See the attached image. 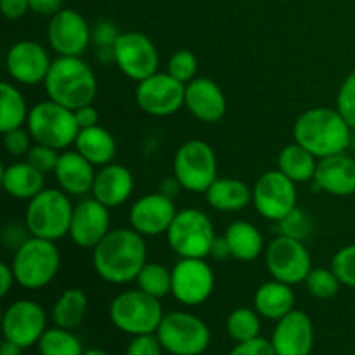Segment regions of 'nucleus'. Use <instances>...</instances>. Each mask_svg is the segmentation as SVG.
I'll use <instances>...</instances> for the list:
<instances>
[{
	"label": "nucleus",
	"mask_w": 355,
	"mask_h": 355,
	"mask_svg": "<svg viewBox=\"0 0 355 355\" xmlns=\"http://www.w3.org/2000/svg\"><path fill=\"white\" fill-rule=\"evenodd\" d=\"M120 30L113 21H99L92 28V44L97 49L101 47H113L116 40L120 38Z\"/></svg>",
	"instance_id": "obj_44"
},
{
	"label": "nucleus",
	"mask_w": 355,
	"mask_h": 355,
	"mask_svg": "<svg viewBox=\"0 0 355 355\" xmlns=\"http://www.w3.org/2000/svg\"><path fill=\"white\" fill-rule=\"evenodd\" d=\"M252 201L262 217L279 222L297 208V187L281 170H270L255 182Z\"/></svg>",
	"instance_id": "obj_13"
},
{
	"label": "nucleus",
	"mask_w": 355,
	"mask_h": 355,
	"mask_svg": "<svg viewBox=\"0 0 355 355\" xmlns=\"http://www.w3.org/2000/svg\"><path fill=\"white\" fill-rule=\"evenodd\" d=\"M266 266L272 279L293 286L305 283L312 270V260L304 241L281 234L267 246Z\"/></svg>",
	"instance_id": "obj_11"
},
{
	"label": "nucleus",
	"mask_w": 355,
	"mask_h": 355,
	"mask_svg": "<svg viewBox=\"0 0 355 355\" xmlns=\"http://www.w3.org/2000/svg\"><path fill=\"white\" fill-rule=\"evenodd\" d=\"M40 355H82V343L71 333V329L52 328L45 329L42 338L38 340Z\"/></svg>",
	"instance_id": "obj_34"
},
{
	"label": "nucleus",
	"mask_w": 355,
	"mask_h": 355,
	"mask_svg": "<svg viewBox=\"0 0 355 355\" xmlns=\"http://www.w3.org/2000/svg\"><path fill=\"white\" fill-rule=\"evenodd\" d=\"M82 355H110V354L103 352V350H87V352H83Z\"/></svg>",
	"instance_id": "obj_55"
},
{
	"label": "nucleus",
	"mask_w": 355,
	"mask_h": 355,
	"mask_svg": "<svg viewBox=\"0 0 355 355\" xmlns=\"http://www.w3.org/2000/svg\"><path fill=\"white\" fill-rule=\"evenodd\" d=\"M14 281H16V277H14L12 266L2 263V266H0V297H7V295H9Z\"/></svg>",
	"instance_id": "obj_52"
},
{
	"label": "nucleus",
	"mask_w": 355,
	"mask_h": 355,
	"mask_svg": "<svg viewBox=\"0 0 355 355\" xmlns=\"http://www.w3.org/2000/svg\"><path fill=\"white\" fill-rule=\"evenodd\" d=\"M318 163V158L298 142L284 146L277 156V170H281L295 184L312 182Z\"/></svg>",
	"instance_id": "obj_31"
},
{
	"label": "nucleus",
	"mask_w": 355,
	"mask_h": 355,
	"mask_svg": "<svg viewBox=\"0 0 355 355\" xmlns=\"http://www.w3.org/2000/svg\"><path fill=\"white\" fill-rule=\"evenodd\" d=\"M110 318L120 331L128 335H148L158 331L163 319L159 298L142 290H128L118 295L110 307Z\"/></svg>",
	"instance_id": "obj_7"
},
{
	"label": "nucleus",
	"mask_w": 355,
	"mask_h": 355,
	"mask_svg": "<svg viewBox=\"0 0 355 355\" xmlns=\"http://www.w3.org/2000/svg\"><path fill=\"white\" fill-rule=\"evenodd\" d=\"M61 255L54 241L31 236L14 252L12 270L16 283L26 290L45 288L59 272Z\"/></svg>",
	"instance_id": "obj_5"
},
{
	"label": "nucleus",
	"mask_w": 355,
	"mask_h": 355,
	"mask_svg": "<svg viewBox=\"0 0 355 355\" xmlns=\"http://www.w3.org/2000/svg\"><path fill=\"white\" fill-rule=\"evenodd\" d=\"M26 123L28 132L37 144L49 146L58 151L75 144L80 132L75 111L51 99L35 104L30 110Z\"/></svg>",
	"instance_id": "obj_6"
},
{
	"label": "nucleus",
	"mask_w": 355,
	"mask_h": 355,
	"mask_svg": "<svg viewBox=\"0 0 355 355\" xmlns=\"http://www.w3.org/2000/svg\"><path fill=\"white\" fill-rule=\"evenodd\" d=\"M30 238H31V232L30 229H28V225L26 224L21 225L19 222H9L2 231L3 246L12 250V252H16L17 248H21V246H23Z\"/></svg>",
	"instance_id": "obj_46"
},
{
	"label": "nucleus",
	"mask_w": 355,
	"mask_h": 355,
	"mask_svg": "<svg viewBox=\"0 0 355 355\" xmlns=\"http://www.w3.org/2000/svg\"><path fill=\"white\" fill-rule=\"evenodd\" d=\"M96 59L101 62V64H110V62H114V49L113 47H101L97 49Z\"/></svg>",
	"instance_id": "obj_53"
},
{
	"label": "nucleus",
	"mask_w": 355,
	"mask_h": 355,
	"mask_svg": "<svg viewBox=\"0 0 355 355\" xmlns=\"http://www.w3.org/2000/svg\"><path fill=\"white\" fill-rule=\"evenodd\" d=\"M224 236L231 248L232 259L239 262H253L262 255L263 238L259 229L250 222H232Z\"/></svg>",
	"instance_id": "obj_30"
},
{
	"label": "nucleus",
	"mask_w": 355,
	"mask_h": 355,
	"mask_svg": "<svg viewBox=\"0 0 355 355\" xmlns=\"http://www.w3.org/2000/svg\"><path fill=\"white\" fill-rule=\"evenodd\" d=\"M30 111H28L26 99L12 83L3 82L0 85V130L2 134L21 128L28 121Z\"/></svg>",
	"instance_id": "obj_32"
},
{
	"label": "nucleus",
	"mask_w": 355,
	"mask_h": 355,
	"mask_svg": "<svg viewBox=\"0 0 355 355\" xmlns=\"http://www.w3.org/2000/svg\"><path fill=\"white\" fill-rule=\"evenodd\" d=\"M51 47L59 55H80L92 44V28L75 9H61L51 16L47 28Z\"/></svg>",
	"instance_id": "obj_16"
},
{
	"label": "nucleus",
	"mask_w": 355,
	"mask_h": 355,
	"mask_svg": "<svg viewBox=\"0 0 355 355\" xmlns=\"http://www.w3.org/2000/svg\"><path fill=\"white\" fill-rule=\"evenodd\" d=\"M229 355H277L272 343L263 338L250 340V342L238 343Z\"/></svg>",
	"instance_id": "obj_47"
},
{
	"label": "nucleus",
	"mask_w": 355,
	"mask_h": 355,
	"mask_svg": "<svg viewBox=\"0 0 355 355\" xmlns=\"http://www.w3.org/2000/svg\"><path fill=\"white\" fill-rule=\"evenodd\" d=\"M205 194L214 210L225 214L245 210L253 200V189L239 179H217Z\"/></svg>",
	"instance_id": "obj_29"
},
{
	"label": "nucleus",
	"mask_w": 355,
	"mask_h": 355,
	"mask_svg": "<svg viewBox=\"0 0 355 355\" xmlns=\"http://www.w3.org/2000/svg\"><path fill=\"white\" fill-rule=\"evenodd\" d=\"M75 207L62 189H44L28 201L24 224L31 236L58 241L69 234Z\"/></svg>",
	"instance_id": "obj_4"
},
{
	"label": "nucleus",
	"mask_w": 355,
	"mask_h": 355,
	"mask_svg": "<svg viewBox=\"0 0 355 355\" xmlns=\"http://www.w3.org/2000/svg\"><path fill=\"white\" fill-rule=\"evenodd\" d=\"M314 187L333 196L355 194V159L347 153L319 159L314 177Z\"/></svg>",
	"instance_id": "obj_23"
},
{
	"label": "nucleus",
	"mask_w": 355,
	"mask_h": 355,
	"mask_svg": "<svg viewBox=\"0 0 355 355\" xmlns=\"http://www.w3.org/2000/svg\"><path fill=\"white\" fill-rule=\"evenodd\" d=\"M87 295L78 288H69L59 297L52 309V319L55 326L64 329H75L83 322L87 314Z\"/></svg>",
	"instance_id": "obj_33"
},
{
	"label": "nucleus",
	"mask_w": 355,
	"mask_h": 355,
	"mask_svg": "<svg viewBox=\"0 0 355 355\" xmlns=\"http://www.w3.org/2000/svg\"><path fill=\"white\" fill-rule=\"evenodd\" d=\"M54 173L59 189H62L69 196H85L92 193L97 172L94 170L92 163L75 149V151H64L59 155Z\"/></svg>",
	"instance_id": "obj_24"
},
{
	"label": "nucleus",
	"mask_w": 355,
	"mask_h": 355,
	"mask_svg": "<svg viewBox=\"0 0 355 355\" xmlns=\"http://www.w3.org/2000/svg\"><path fill=\"white\" fill-rule=\"evenodd\" d=\"M281 229V234L288 236V238L293 239H307L309 236L314 231V222H312L311 215L307 211H304L302 208H293L283 220L277 222Z\"/></svg>",
	"instance_id": "obj_39"
},
{
	"label": "nucleus",
	"mask_w": 355,
	"mask_h": 355,
	"mask_svg": "<svg viewBox=\"0 0 355 355\" xmlns=\"http://www.w3.org/2000/svg\"><path fill=\"white\" fill-rule=\"evenodd\" d=\"M62 9V0H30V10L40 16H54Z\"/></svg>",
	"instance_id": "obj_49"
},
{
	"label": "nucleus",
	"mask_w": 355,
	"mask_h": 355,
	"mask_svg": "<svg viewBox=\"0 0 355 355\" xmlns=\"http://www.w3.org/2000/svg\"><path fill=\"white\" fill-rule=\"evenodd\" d=\"M134 175L130 170L118 163L101 166L96 173L92 187V198L106 205L107 208H116L128 201L134 193Z\"/></svg>",
	"instance_id": "obj_25"
},
{
	"label": "nucleus",
	"mask_w": 355,
	"mask_h": 355,
	"mask_svg": "<svg viewBox=\"0 0 355 355\" xmlns=\"http://www.w3.org/2000/svg\"><path fill=\"white\" fill-rule=\"evenodd\" d=\"M135 283L144 293L155 298H163L172 293V270L162 263L148 262L139 272Z\"/></svg>",
	"instance_id": "obj_35"
},
{
	"label": "nucleus",
	"mask_w": 355,
	"mask_h": 355,
	"mask_svg": "<svg viewBox=\"0 0 355 355\" xmlns=\"http://www.w3.org/2000/svg\"><path fill=\"white\" fill-rule=\"evenodd\" d=\"M44 175L45 173H42L28 162L12 163L9 166H3L2 186L9 196L30 201L31 198L44 191Z\"/></svg>",
	"instance_id": "obj_27"
},
{
	"label": "nucleus",
	"mask_w": 355,
	"mask_h": 355,
	"mask_svg": "<svg viewBox=\"0 0 355 355\" xmlns=\"http://www.w3.org/2000/svg\"><path fill=\"white\" fill-rule=\"evenodd\" d=\"M350 130L338 110L311 107L297 118L295 142L304 146L318 159L345 153L350 146Z\"/></svg>",
	"instance_id": "obj_2"
},
{
	"label": "nucleus",
	"mask_w": 355,
	"mask_h": 355,
	"mask_svg": "<svg viewBox=\"0 0 355 355\" xmlns=\"http://www.w3.org/2000/svg\"><path fill=\"white\" fill-rule=\"evenodd\" d=\"M0 355H21V347L6 340L2 343V349H0Z\"/></svg>",
	"instance_id": "obj_54"
},
{
	"label": "nucleus",
	"mask_w": 355,
	"mask_h": 355,
	"mask_svg": "<svg viewBox=\"0 0 355 355\" xmlns=\"http://www.w3.org/2000/svg\"><path fill=\"white\" fill-rule=\"evenodd\" d=\"M191 114L203 123H217L227 110V101L217 82L211 78H194L186 85V103Z\"/></svg>",
	"instance_id": "obj_22"
},
{
	"label": "nucleus",
	"mask_w": 355,
	"mask_h": 355,
	"mask_svg": "<svg viewBox=\"0 0 355 355\" xmlns=\"http://www.w3.org/2000/svg\"><path fill=\"white\" fill-rule=\"evenodd\" d=\"M0 9L7 19H21L30 10V0H0Z\"/></svg>",
	"instance_id": "obj_48"
},
{
	"label": "nucleus",
	"mask_w": 355,
	"mask_h": 355,
	"mask_svg": "<svg viewBox=\"0 0 355 355\" xmlns=\"http://www.w3.org/2000/svg\"><path fill=\"white\" fill-rule=\"evenodd\" d=\"M26 162L30 163V165H33L37 170H40L42 173L54 172L59 162L58 149L49 148V146L44 144H35L31 146L30 151H28Z\"/></svg>",
	"instance_id": "obj_42"
},
{
	"label": "nucleus",
	"mask_w": 355,
	"mask_h": 355,
	"mask_svg": "<svg viewBox=\"0 0 355 355\" xmlns=\"http://www.w3.org/2000/svg\"><path fill=\"white\" fill-rule=\"evenodd\" d=\"M173 177L189 193H207L217 177V156L210 144L194 139L177 149L173 156Z\"/></svg>",
	"instance_id": "obj_9"
},
{
	"label": "nucleus",
	"mask_w": 355,
	"mask_h": 355,
	"mask_svg": "<svg viewBox=\"0 0 355 355\" xmlns=\"http://www.w3.org/2000/svg\"><path fill=\"white\" fill-rule=\"evenodd\" d=\"M75 149L82 156H85L94 166H104L113 163L116 156V141L101 125H94L89 128H80L75 141Z\"/></svg>",
	"instance_id": "obj_26"
},
{
	"label": "nucleus",
	"mask_w": 355,
	"mask_h": 355,
	"mask_svg": "<svg viewBox=\"0 0 355 355\" xmlns=\"http://www.w3.org/2000/svg\"><path fill=\"white\" fill-rule=\"evenodd\" d=\"M253 302H255V311L262 318L279 321L281 318L293 311L295 293L291 290V284L272 279L259 286Z\"/></svg>",
	"instance_id": "obj_28"
},
{
	"label": "nucleus",
	"mask_w": 355,
	"mask_h": 355,
	"mask_svg": "<svg viewBox=\"0 0 355 355\" xmlns=\"http://www.w3.org/2000/svg\"><path fill=\"white\" fill-rule=\"evenodd\" d=\"M215 288L214 269L205 259H182L172 269V295L184 305H201Z\"/></svg>",
	"instance_id": "obj_15"
},
{
	"label": "nucleus",
	"mask_w": 355,
	"mask_h": 355,
	"mask_svg": "<svg viewBox=\"0 0 355 355\" xmlns=\"http://www.w3.org/2000/svg\"><path fill=\"white\" fill-rule=\"evenodd\" d=\"M340 279L331 269H312L305 279L309 293L321 300L333 298L340 290Z\"/></svg>",
	"instance_id": "obj_37"
},
{
	"label": "nucleus",
	"mask_w": 355,
	"mask_h": 355,
	"mask_svg": "<svg viewBox=\"0 0 355 355\" xmlns=\"http://www.w3.org/2000/svg\"><path fill=\"white\" fill-rule=\"evenodd\" d=\"M110 208L96 198L75 205L69 238L80 248L94 250L110 232Z\"/></svg>",
	"instance_id": "obj_20"
},
{
	"label": "nucleus",
	"mask_w": 355,
	"mask_h": 355,
	"mask_svg": "<svg viewBox=\"0 0 355 355\" xmlns=\"http://www.w3.org/2000/svg\"><path fill=\"white\" fill-rule=\"evenodd\" d=\"M114 49V64L125 76L135 82L149 78L158 73L159 54L153 40L139 31L121 33Z\"/></svg>",
	"instance_id": "obj_12"
},
{
	"label": "nucleus",
	"mask_w": 355,
	"mask_h": 355,
	"mask_svg": "<svg viewBox=\"0 0 355 355\" xmlns=\"http://www.w3.org/2000/svg\"><path fill=\"white\" fill-rule=\"evenodd\" d=\"M44 85L49 99L71 111L92 104L97 94L94 69L76 55H59L54 59Z\"/></svg>",
	"instance_id": "obj_3"
},
{
	"label": "nucleus",
	"mask_w": 355,
	"mask_h": 355,
	"mask_svg": "<svg viewBox=\"0 0 355 355\" xmlns=\"http://www.w3.org/2000/svg\"><path fill=\"white\" fill-rule=\"evenodd\" d=\"M135 101L151 116H170L186 103V85L168 73H155L137 83Z\"/></svg>",
	"instance_id": "obj_14"
},
{
	"label": "nucleus",
	"mask_w": 355,
	"mask_h": 355,
	"mask_svg": "<svg viewBox=\"0 0 355 355\" xmlns=\"http://www.w3.org/2000/svg\"><path fill=\"white\" fill-rule=\"evenodd\" d=\"M274 350L277 355H309L314 345V326L302 311H291L277 321L272 333Z\"/></svg>",
	"instance_id": "obj_21"
},
{
	"label": "nucleus",
	"mask_w": 355,
	"mask_h": 355,
	"mask_svg": "<svg viewBox=\"0 0 355 355\" xmlns=\"http://www.w3.org/2000/svg\"><path fill=\"white\" fill-rule=\"evenodd\" d=\"M166 73L179 80L180 83L187 85L196 78L198 73V59L187 49H180V51L173 52L172 58L168 59V66H166Z\"/></svg>",
	"instance_id": "obj_38"
},
{
	"label": "nucleus",
	"mask_w": 355,
	"mask_h": 355,
	"mask_svg": "<svg viewBox=\"0 0 355 355\" xmlns=\"http://www.w3.org/2000/svg\"><path fill=\"white\" fill-rule=\"evenodd\" d=\"M259 312L252 311V309H236L231 312L227 319V333L234 342L245 343L250 340L259 338L260 333V319Z\"/></svg>",
	"instance_id": "obj_36"
},
{
	"label": "nucleus",
	"mask_w": 355,
	"mask_h": 355,
	"mask_svg": "<svg viewBox=\"0 0 355 355\" xmlns=\"http://www.w3.org/2000/svg\"><path fill=\"white\" fill-rule=\"evenodd\" d=\"M166 239L180 259H207L214 245L215 229L205 211L184 208L177 211Z\"/></svg>",
	"instance_id": "obj_8"
},
{
	"label": "nucleus",
	"mask_w": 355,
	"mask_h": 355,
	"mask_svg": "<svg viewBox=\"0 0 355 355\" xmlns=\"http://www.w3.org/2000/svg\"><path fill=\"white\" fill-rule=\"evenodd\" d=\"M210 257L215 260L231 259L232 253H231V248H229V243L227 239H225V236H222V238L215 236L214 245H211V250H210Z\"/></svg>",
	"instance_id": "obj_51"
},
{
	"label": "nucleus",
	"mask_w": 355,
	"mask_h": 355,
	"mask_svg": "<svg viewBox=\"0 0 355 355\" xmlns=\"http://www.w3.org/2000/svg\"><path fill=\"white\" fill-rule=\"evenodd\" d=\"M163 345L158 335H137L130 342L127 349V355H162Z\"/></svg>",
	"instance_id": "obj_45"
},
{
	"label": "nucleus",
	"mask_w": 355,
	"mask_h": 355,
	"mask_svg": "<svg viewBox=\"0 0 355 355\" xmlns=\"http://www.w3.org/2000/svg\"><path fill=\"white\" fill-rule=\"evenodd\" d=\"M45 312L37 302L17 300L3 314V336L21 349L35 345L45 333Z\"/></svg>",
	"instance_id": "obj_17"
},
{
	"label": "nucleus",
	"mask_w": 355,
	"mask_h": 355,
	"mask_svg": "<svg viewBox=\"0 0 355 355\" xmlns=\"http://www.w3.org/2000/svg\"><path fill=\"white\" fill-rule=\"evenodd\" d=\"M30 132L21 128H14L3 134V148L7 149V153L12 156H23L28 155L30 151Z\"/></svg>",
	"instance_id": "obj_43"
},
{
	"label": "nucleus",
	"mask_w": 355,
	"mask_h": 355,
	"mask_svg": "<svg viewBox=\"0 0 355 355\" xmlns=\"http://www.w3.org/2000/svg\"><path fill=\"white\" fill-rule=\"evenodd\" d=\"M177 215L175 203L163 193L146 194L139 198L130 208L132 229L142 236L166 234Z\"/></svg>",
	"instance_id": "obj_19"
},
{
	"label": "nucleus",
	"mask_w": 355,
	"mask_h": 355,
	"mask_svg": "<svg viewBox=\"0 0 355 355\" xmlns=\"http://www.w3.org/2000/svg\"><path fill=\"white\" fill-rule=\"evenodd\" d=\"M92 263L97 276L111 284H125L137 279L148 263L144 236L135 229H113L92 250Z\"/></svg>",
	"instance_id": "obj_1"
},
{
	"label": "nucleus",
	"mask_w": 355,
	"mask_h": 355,
	"mask_svg": "<svg viewBox=\"0 0 355 355\" xmlns=\"http://www.w3.org/2000/svg\"><path fill=\"white\" fill-rule=\"evenodd\" d=\"M156 335L163 349L173 355H200L210 345L208 326L189 312L163 315Z\"/></svg>",
	"instance_id": "obj_10"
},
{
	"label": "nucleus",
	"mask_w": 355,
	"mask_h": 355,
	"mask_svg": "<svg viewBox=\"0 0 355 355\" xmlns=\"http://www.w3.org/2000/svg\"><path fill=\"white\" fill-rule=\"evenodd\" d=\"M75 116L80 128H89L94 127V125H99L97 123L99 121V113H97V110L92 104H87V106L75 110Z\"/></svg>",
	"instance_id": "obj_50"
},
{
	"label": "nucleus",
	"mask_w": 355,
	"mask_h": 355,
	"mask_svg": "<svg viewBox=\"0 0 355 355\" xmlns=\"http://www.w3.org/2000/svg\"><path fill=\"white\" fill-rule=\"evenodd\" d=\"M52 61L47 51L40 44L31 40H21L9 49L6 58V68L10 78L23 85L44 83L51 69Z\"/></svg>",
	"instance_id": "obj_18"
},
{
	"label": "nucleus",
	"mask_w": 355,
	"mask_h": 355,
	"mask_svg": "<svg viewBox=\"0 0 355 355\" xmlns=\"http://www.w3.org/2000/svg\"><path fill=\"white\" fill-rule=\"evenodd\" d=\"M331 270L336 274L340 283L355 288V243L336 252L331 260Z\"/></svg>",
	"instance_id": "obj_40"
},
{
	"label": "nucleus",
	"mask_w": 355,
	"mask_h": 355,
	"mask_svg": "<svg viewBox=\"0 0 355 355\" xmlns=\"http://www.w3.org/2000/svg\"><path fill=\"white\" fill-rule=\"evenodd\" d=\"M336 110L349 127L355 130V71L343 80L336 96Z\"/></svg>",
	"instance_id": "obj_41"
}]
</instances>
